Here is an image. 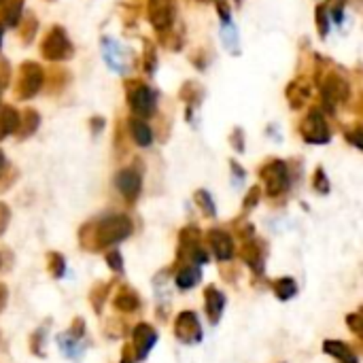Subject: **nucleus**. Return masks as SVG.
Listing matches in <instances>:
<instances>
[{"label":"nucleus","instance_id":"obj_30","mask_svg":"<svg viewBox=\"0 0 363 363\" xmlns=\"http://www.w3.org/2000/svg\"><path fill=\"white\" fill-rule=\"evenodd\" d=\"M345 138H347L355 149L363 151V123L353 125V128H347V130H345Z\"/></svg>","mask_w":363,"mask_h":363},{"label":"nucleus","instance_id":"obj_19","mask_svg":"<svg viewBox=\"0 0 363 363\" xmlns=\"http://www.w3.org/2000/svg\"><path fill=\"white\" fill-rule=\"evenodd\" d=\"M323 353L334 357L338 363H359V357L353 351V347L342 342V340H325L323 342Z\"/></svg>","mask_w":363,"mask_h":363},{"label":"nucleus","instance_id":"obj_6","mask_svg":"<svg viewBox=\"0 0 363 363\" xmlns=\"http://www.w3.org/2000/svg\"><path fill=\"white\" fill-rule=\"evenodd\" d=\"M149 21L162 36H172L179 45H183V34H174L177 23V6L174 0H149Z\"/></svg>","mask_w":363,"mask_h":363},{"label":"nucleus","instance_id":"obj_22","mask_svg":"<svg viewBox=\"0 0 363 363\" xmlns=\"http://www.w3.org/2000/svg\"><path fill=\"white\" fill-rule=\"evenodd\" d=\"M272 291L274 296L281 300V302H289L291 298H296L298 294V281L294 277H281V279H274L272 281Z\"/></svg>","mask_w":363,"mask_h":363},{"label":"nucleus","instance_id":"obj_9","mask_svg":"<svg viewBox=\"0 0 363 363\" xmlns=\"http://www.w3.org/2000/svg\"><path fill=\"white\" fill-rule=\"evenodd\" d=\"M202 323L194 311H183L174 319V338L183 345H198L202 340Z\"/></svg>","mask_w":363,"mask_h":363},{"label":"nucleus","instance_id":"obj_14","mask_svg":"<svg viewBox=\"0 0 363 363\" xmlns=\"http://www.w3.org/2000/svg\"><path fill=\"white\" fill-rule=\"evenodd\" d=\"M225 304H228V298L217 285H208L204 289V313H206V319L211 325H217L221 321Z\"/></svg>","mask_w":363,"mask_h":363},{"label":"nucleus","instance_id":"obj_42","mask_svg":"<svg viewBox=\"0 0 363 363\" xmlns=\"http://www.w3.org/2000/svg\"><path fill=\"white\" fill-rule=\"evenodd\" d=\"M2 164H4V155L0 153V168H2Z\"/></svg>","mask_w":363,"mask_h":363},{"label":"nucleus","instance_id":"obj_13","mask_svg":"<svg viewBox=\"0 0 363 363\" xmlns=\"http://www.w3.org/2000/svg\"><path fill=\"white\" fill-rule=\"evenodd\" d=\"M115 187L117 191L128 200V202H136V198L140 196L143 189V174L136 168H123L117 172L115 177Z\"/></svg>","mask_w":363,"mask_h":363},{"label":"nucleus","instance_id":"obj_24","mask_svg":"<svg viewBox=\"0 0 363 363\" xmlns=\"http://www.w3.org/2000/svg\"><path fill=\"white\" fill-rule=\"evenodd\" d=\"M315 26L321 38H328V34L332 32V17H330V9L325 2L315 6Z\"/></svg>","mask_w":363,"mask_h":363},{"label":"nucleus","instance_id":"obj_25","mask_svg":"<svg viewBox=\"0 0 363 363\" xmlns=\"http://www.w3.org/2000/svg\"><path fill=\"white\" fill-rule=\"evenodd\" d=\"M194 202L198 204V208L206 215V217H217V204H215V200H213V196H211V191H206V189H198L196 194H194Z\"/></svg>","mask_w":363,"mask_h":363},{"label":"nucleus","instance_id":"obj_2","mask_svg":"<svg viewBox=\"0 0 363 363\" xmlns=\"http://www.w3.org/2000/svg\"><path fill=\"white\" fill-rule=\"evenodd\" d=\"M134 230V223L128 215H108L94 225L81 230V242L87 249H108L125 240Z\"/></svg>","mask_w":363,"mask_h":363},{"label":"nucleus","instance_id":"obj_20","mask_svg":"<svg viewBox=\"0 0 363 363\" xmlns=\"http://www.w3.org/2000/svg\"><path fill=\"white\" fill-rule=\"evenodd\" d=\"M113 306H115L119 313L130 315V313H134V311H138V308H140V298H138V294H136L132 287L123 285V287H119V291L115 294V298H113Z\"/></svg>","mask_w":363,"mask_h":363},{"label":"nucleus","instance_id":"obj_8","mask_svg":"<svg viewBox=\"0 0 363 363\" xmlns=\"http://www.w3.org/2000/svg\"><path fill=\"white\" fill-rule=\"evenodd\" d=\"M240 259L253 272V277H264V272H266V242L257 236L242 240Z\"/></svg>","mask_w":363,"mask_h":363},{"label":"nucleus","instance_id":"obj_17","mask_svg":"<svg viewBox=\"0 0 363 363\" xmlns=\"http://www.w3.org/2000/svg\"><path fill=\"white\" fill-rule=\"evenodd\" d=\"M102 49H104L102 55H104V62L108 64V68L115 70V72H119V74H123L128 70V62H125L123 47L117 40H113V38H104L102 40Z\"/></svg>","mask_w":363,"mask_h":363},{"label":"nucleus","instance_id":"obj_29","mask_svg":"<svg viewBox=\"0 0 363 363\" xmlns=\"http://www.w3.org/2000/svg\"><path fill=\"white\" fill-rule=\"evenodd\" d=\"M262 187L259 185H253V187H249V191H247V196H245V200H242V213H251L253 208H257V204L262 202Z\"/></svg>","mask_w":363,"mask_h":363},{"label":"nucleus","instance_id":"obj_12","mask_svg":"<svg viewBox=\"0 0 363 363\" xmlns=\"http://www.w3.org/2000/svg\"><path fill=\"white\" fill-rule=\"evenodd\" d=\"M43 85V70L38 64H23L21 70H19V77H17V96L19 98H30L34 96Z\"/></svg>","mask_w":363,"mask_h":363},{"label":"nucleus","instance_id":"obj_37","mask_svg":"<svg viewBox=\"0 0 363 363\" xmlns=\"http://www.w3.org/2000/svg\"><path fill=\"white\" fill-rule=\"evenodd\" d=\"M106 262H108V268L115 270V272H123V259H121V253L119 251H111L106 255Z\"/></svg>","mask_w":363,"mask_h":363},{"label":"nucleus","instance_id":"obj_1","mask_svg":"<svg viewBox=\"0 0 363 363\" xmlns=\"http://www.w3.org/2000/svg\"><path fill=\"white\" fill-rule=\"evenodd\" d=\"M315 85L321 94V108L328 115H336L338 106L351 100V83L342 70H338L332 62L317 55L315 66Z\"/></svg>","mask_w":363,"mask_h":363},{"label":"nucleus","instance_id":"obj_26","mask_svg":"<svg viewBox=\"0 0 363 363\" xmlns=\"http://www.w3.org/2000/svg\"><path fill=\"white\" fill-rule=\"evenodd\" d=\"M21 123L19 113L13 108H2L0 111V138H4L6 134H11L17 125Z\"/></svg>","mask_w":363,"mask_h":363},{"label":"nucleus","instance_id":"obj_21","mask_svg":"<svg viewBox=\"0 0 363 363\" xmlns=\"http://www.w3.org/2000/svg\"><path fill=\"white\" fill-rule=\"evenodd\" d=\"M130 128V136L138 147H151L153 145V130L151 125L143 119V117H132L128 121Z\"/></svg>","mask_w":363,"mask_h":363},{"label":"nucleus","instance_id":"obj_4","mask_svg":"<svg viewBox=\"0 0 363 363\" xmlns=\"http://www.w3.org/2000/svg\"><path fill=\"white\" fill-rule=\"evenodd\" d=\"M211 255L208 249L202 242V234L196 225H187L181 230L179 234V249H177V266H187V264H196V266H204L208 264Z\"/></svg>","mask_w":363,"mask_h":363},{"label":"nucleus","instance_id":"obj_27","mask_svg":"<svg viewBox=\"0 0 363 363\" xmlns=\"http://www.w3.org/2000/svg\"><path fill=\"white\" fill-rule=\"evenodd\" d=\"M181 98H183L189 106H198V104L204 100V89H202L200 83L189 81V83H185V87L181 89Z\"/></svg>","mask_w":363,"mask_h":363},{"label":"nucleus","instance_id":"obj_7","mask_svg":"<svg viewBox=\"0 0 363 363\" xmlns=\"http://www.w3.org/2000/svg\"><path fill=\"white\" fill-rule=\"evenodd\" d=\"M128 104H130V108H132V113L136 117L147 119L157 108V96L149 85H145L140 81H134V83L128 85Z\"/></svg>","mask_w":363,"mask_h":363},{"label":"nucleus","instance_id":"obj_43","mask_svg":"<svg viewBox=\"0 0 363 363\" xmlns=\"http://www.w3.org/2000/svg\"><path fill=\"white\" fill-rule=\"evenodd\" d=\"M359 315H362V317H363V306H362V308H359Z\"/></svg>","mask_w":363,"mask_h":363},{"label":"nucleus","instance_id":"obj_28","mask_svg":"<svg viewBox=\"0 0 363 363\" xmlns=\"http://www.w3.org/2000/svg\"><path fill=\"white\" fill-rule=\"evenodd\" d=\"M313 189L319 196H328L332 191V183H330V177H328L323 166H317L315 172H313Z\"/></svg>","mask_w":363,"mask_h":363},{"label":"nucleus","instance_id":"obj_41","mask_svg":"<svg viewBox=\"0 0 363 363\" xmlns=\"http://www.w3.org/2000/svg\"><path fill=\"white\" fill-rule=\"evenodd\" d=\"M4 302H6V287L0 285V311H2V306H4Z\"/></svg>","mask_w":363,"mask_h":363},{"label":"nucleus","instance_id":"obj_35","mask_svg":"<svg viewBox=\"0 0 363 363\" xmlns=\"http://www.w3.org/2000/svg\"><path fill=\"white\" fill-rule=\"evenodd\" d=\"M221 277L225 279V283L228 281L230 283H236L238 277H240V270L238 268H232V262H225V264H221Z\"/></svg>","mask_w":363,"mask_h":363},{"label":"nucleus","instance_id":"obj_10","mask_svg":"<svg viewBox=\"0 0 363 363\" xmlns=\"http://www.w3.org/2000/svg\"><path fill=\"white\" fill-rule=\"evenodd\" d=\"M206 242H208V249L211 253L215 255L217 262L225 264V262H232L234 255H236V242H234V236L223 230V228H211L206 232Z\"/></svg>","mask_w":363,"mask_h":363},{"label":"nucleus","instance_id":"obj_32","mask_svg":"<svg viewBox=\"0 0 363 363\" xmlns=\"http://www.w3.org/2000/svg\"><path fill=\"white\" fill-rule=\"evenodd\" d=\"M47 262H49V270H51V274H53L55 279H62V274H64V270H66V262H64V257H62L60 253H49Z\"/></svg>","mask_w":363,"mask_h":363},{"label":"nucleus","instance_id":"obj_16","mask_svg":"<svg viewBox=\"0 0 363 363\" xmlns=\"http://www.w3.org/2000/svg\"><path fill=\"white\" fill-rule=\"evenodd\" d=\"M311 96H313V85H311V81L304 79V77L294 79V81L287 85V89H285V98L289 100V106H291L294 111H300L302 106H306L308 100H311Z\"/></svg>","mask_w":363,"mask_h":363},{"label":"nucleus","instance_id":"obj_3","mask_svg":"<svg viewBox=\"0 0 363 363\" xmlns=\"http://www.w3.org/2000/svg\"><path fill=\"white\" fill-rule=\"evenodd\" d=\"M257 177H259V181L264 185V194L268 198H283L285 194H289V189L294 185V174H291L289 164L279 157L266 160L259 166Z\"/></svg>","mask_w":363,"mask_h":363},{"label":"nucleus","instance_id":"obj_18","mask_svg":"<svg viewBox=\"0 0 363 363\" xmlns=\"http://www.w3.org/2000/svg\"><path fill=\"white\" fill-rule=\"evenodd\" d=\"M200 281H202V266H196V264L177 266L174 285H177L181 291H189V289H194Z\"/></svg>","mask_w":363,"mask_h":363},{"label":"nucleus","instance_id":"obj_40","mask_svg":"<svg viewBox=\"0 0 363 363\" xmlns=\"http://www.w3.org/2000/svg\"><path fill=\"white\" fill-rule=\"evenodd\" d=\"M136 362V355L132 351V347H125L123 349V355H121V363H134Z\"/></svg>","mask_w":363,"mask_h":363},{"label":"nucleus","instance_id":"obj_31","mask_svg":"<svg viewBox=\"0 0 363 363\" xmlns=\"http://www.w3.org/2000/svg\"><path fill=\"white\" fill-rule=\"evenodd\" d=\"M230 145H232V149H234L236 153H245L247 140H245V130H242L240 125H236V128L232 130V134H230Z\"/></svg>","mask_w":363,"mask_h":363},{"label":"nucleus","instance_id":"obj_44","mask_svg":"<svg viewBox=\"0 0 363 363\" xmlns=\"http://www.w3.org/2000/svg\"><path fill=\"white\" fill-rule=\"evenodd\" d=\"M0 40H2V28H0Z\"/></svg>","mask_w":363,"mask_h":363},{"label":"nucleus","instance_id":"obj_15","mask_svg":"<svg viewBox=\"0 0 363 363\" xmlns=\"http://www.w3.org/2000/svg\"><path fill=\"white\" fill-rule=\"evenodd\" d=\"M70 51H72V47H70V43H68L66 32L60 30V28H53L51 34H49V36L45 38V43H43V53H45V57H49V60H64V57L70 55Z\"/></svg>","mask_w":363,"mask_h":363},{"label":"nucleus","instance_id":"obj_38","mask_svg":"<svg viewBox=\"0 0 363 363\" xmlns=\"http://www.w3.org/2000/svg\"><path fill=\"white\" fill-rule=\"evenodd\" d=\"M155 66H157V57H155V49L153 47H147V53H145V70L149 74L155 72Z\"/></svg>","mask_w":363,"mask_h":363},{"label":"nucleus","instance_id":"obj_36","mask_svg":"<svg viewBox=\"0 0 363 363\" xmlns=\"http://www.w3.org/2000/svg\"><path fill=\"white\" fill-rule=\"evenodd\" d=\"M230 170H232V179H234V185H240L245 179H247V170L236 162V160H230Z\"/></svg>","mask_w":363,"mask_h":363},{"label":"nucleus","instance_id":"obj_23","mask_svg":"<svg viewBox=\"0 0 363 363\" xmlns=\"http://www.w3.org/2000/svg\"><path fill=\"white\" fill-rule=\"evenodd\" d=\"M221 43L228 49V53L240 55V34H238V28L234 26V21L221 23Z\"/></svg>","mask_w":363,"mask_h":363},{"label":"nucleus","instance_id":"obj_11","mask_svg":"<svg viewBox=\"0 0 363 363\" xmlns=\"http://www.w3.org/2000/svg\"><path fill=\"white\" fill-rule=\"evenodd\" d=\"M157 332L153 325L149 323H138L134 330H132V351L136 355V362H143L147 359V355L151 353V349L155 347L157 342Z\"/></svg>","mask_w":363,"mask_h":363},{"label":"nucleus","instance_id":"obj_5","mask_svg":"<svg viewBox=\"0 0 363 363\" xmlns=\"http://www.w3.org/2000/svg\"><path fill=\"white\" fill-rule=\"evenodd\" d=\"M298 132L302 140L308 145H328L332 140V128L328 123V115L319 106H313L304 115V119H300Z\"/></svg>","mask_w":363,"mask_h":363},{"label":"nucleus","instance_id":"obj_33","mask_svg":"<svg viewBox=\"0 0 363 363\" xmlns=\"http://www.w3.org/2000/svg\"><path fill=\"white\" fill-rule=\"evenodd\" d=\"M19 11H21V2L19 0H9L6 6L2 9V17L6 23H15L19 19Z\"/></svg>","mask_w":363,"mask_h":363},{"label":"nucleus","instance_id":"obj_39","mask_svg":"<svg viewBox=\"0 0 363 363\" xmlns=\"http://www.w3.org/2000/svg\"><path fill=\"white\" fill-rule=\"evenodd\" d=\"M6 223H9V208L4 204H0V234L6 228Z\"/></svg>","mask_w":363,"mask_h":363},{"label":"nucleus","instance_id":"obj_34","mask_svg":"<svg viewBox=\"0 0 363 363\" xmlns=\"http://www.w3.org/2000/svg\"><path fill=\"white\" fill-rule=\"evenodd\" d=\"M215 9L221 17V23H230L232 21V9L228 0H215Z\"/></svg>","mask_w":363,"mask_h":363}]
</instances>
